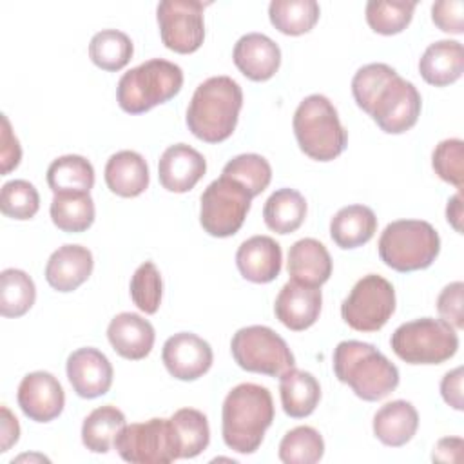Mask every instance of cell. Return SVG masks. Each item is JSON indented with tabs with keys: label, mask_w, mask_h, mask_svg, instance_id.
<instances>
[{
	"label": "cell",
	"mask_w": 464,
	"mask_h": 464,
	"mask_svg": "<svg viewBox=\"0 0 464 464\" xmlns=\"http://www.w3.org/2000/svg\"><path fill=\"white\" fill-rule=\"evenodd\" d=\"M274 401L268 388L254 382L234 386L221 410V435L225 444L241 455L254 453L274 420Z\"/></svg>",
	"instance_id": "1"
},
{
	"label": "cell",
	"mask_w": 464,
	"mask_h": 464,
	"mask_svg": "<svg viewBox=\"0 0 464 464\" xmlns=\"http://www.w3.org/2000/svg\"><path fill=\"white\" fill-rule=\"evenodd\" d=\"M243 107V91L230 76L199 83L187 109V127L201 141L219 143L232 136Z\"/></svg>",
	"instance_id": "2"
},
{
	"label": "cell",
	"mask_w": 464,
	"mask_h": 464,
	"mask_svg": "<svg viewBox=\"0 0 464 464\" xmlns=\"http://www.w3.org/2000/svg\"><path fill=\"white\" fill-rule=\"evenodd\" d=\"M334 373L362 401H381L399 386V370L373 344L341 341L334 350Z\"/></svg>",
	"instance_id": "3"
},
{
	"label": "cell",
	"mask_w": 464,
	"mask_h": 464,
	"mask_svg": "<svg viewBox=\"0 0 464 464\" xmlns=\"http://www.w3.org/2000/svg\"><path fill=\"white\" fill-rule=\"evenodd\" d=\"M292 125L299 149L312 160L332 161L348 145V132L334 103L323 94L306 96L297 105Z\"/></svg>",
	"instance_id": "4"
},
{
	"label": "cell",
	"mask_w": 464,
	"mask_h": 464,
	"mask_svg": "<svg viewBox=\"0 0 464 464\" xmlns=\"http://www.w3.org/2000/svg\"><path fill=\"white\" fill-rule=\"evenodd\" d=\"M183 85L179 65L152 58L127 71L116 87L118 105L129 114H141L174 98Z\"/></svg>",
	"instance_id": "5"
},
{
	"label": "cell",
	"mask_w": 464,
	"mask_h": 464,
	"mask_svg": "<svg viewBox=\"0 0 464 464\" xmlns=\"http://www.w3.org/2000/svg\"><path fill=\"white\" fill-rule=\"evenodd\" d=\"M382 263L397 272L428 268L440 252L437 230L422 219H397L386 225L379 237Z\"/></svg>",
	"instance_id": "6"
},
{
	"label": "cell",
	"mask_w": 464,
	"mask_h": 464,
	"mask_svg": "<svg viewBox=\"0 0 464 464\" xmlns=\"http://www.w3.org/2000/svg\"><path fill=\"white\" fill-rule=\"evenodd\" d=\"M390 344L408 364H440L457 353L459 335L442 319L420 317L395 328Z\"/></svg>",
	"instance_id": "7"
},
{
	"label": "cell",
	"mask_w": 464,
	"mask_h": 464,
	"mask_svg": "<svg viewBox=\"0 0 464 464\" xmlns=\"http://www.w3.org/2000/svg\"><path fill=\"white\" fill-rule=\"evenodd\" d=\"M230 352L239 368L254 373L279 377L295 366V357L286 341L261 324L239 328L230 341Z\"/></svg>",
	"instance_id": "8"
},
{
	"label": "cell",
	"mask_w": 464,
	"mask_h": 464,
	"mask_svg": "<svg viewBox=\"0 0 464 464\" xmlns=\"http://www.w3.org/2000/svg\"><path fill=\"white\" fill-rule=\"evenodd\" d=\"M199 223L214 237L234 236L252 203V196L237 181L219 176L203 190L199 198Z\"/></svg>",
	"instance_id": "9"
},
{
	"label": "cell",
	"mask_w": 464,
	"mask_h": 464,
	"mask_svg": "<svg viewBox=\"0 0 464 464\" xmlns=\"http://www.w3.org/2000/svg\"><path fill=\"white\" fill-rule=\"evenodd\" d=\"M395 312V290L379 274L361 277L341 304L344 323L357 332L381 330Z\"/></svg>",
	"instance_id": "10"
},
{
	"label": "cell",
	"mask_w": 464,
	"mask_h": 464,
	"mask_svg": "<svg viewBox=\"0 0 464 464\" xmlns=\"http://www.w3.org/2000/svg\"><path fill=\"white\" fill-rule=\"evenodd\" d=\"M114 448L132 464H169L179 459L169 419L125 424L114 439Z\"/></svg>",
	"instance_id": "11"
},
{
	"label": "cell",
	"mask_w": 464,
	"mask_h": 464,
	"mask_svg": "<svg viewBox=\"0 0 464 464\" xmlns=\"http://www.w3.org/2000/svg\"><path fill=\"white\" fill-rule=\"evenodd\" d=\"M420 92L417 87L395 72L373 94L364 112L388 134H402L410 130L420 116Z\"/></svg>",
	"instance_id": "12"
},
{
	"label": "cell",
	"mask_w": 464,
	"mask_h": 464,
	"mask_svg": "<svg viewBox=\"0 0 464 464\" xmlns=\"http://www.w3.org/2000/svg\"><path fill=\"white\" fill-rule=\"evenodd\" d=\"M205 4L198 0H163L156 16L161 42L167 49L188 54L201 47L205 40Z\"/></svg>",
	"instance_id": "13"
},
{
	"label": "cell",
	"mask_w": 464,
	"mask_h": 464,
	"mask_svg": "<svg viewBox=\"0 0 464 464\" xmlns=\"http://www.w3.org/2000/svg\"><path fill=\"white\" fill-rule=\"evenodd\" d=\"M161 361L174 379L196 381L210 370L214 355L205 339L192 332H179L165 341Z\"/></svg>",
	"instance_id": "14"
},
{
	"label": "cell",
	"mask_w": 464,
	"mask_h": 464,
	"mask_svg": "<svg viewBox=\"0 0 464 464\" xmlns=\"http://www.w3.org/2000/svg\"><path fill=\"white\" fill-rule=\"evenodd\" d=\"M16 401L27 419L49 422L63 411L65 393L53 373L31 372L20 381Z\"/></svg>",
	"instance_id": "15"
},
{
	"label": "cell",
	"mask_w": 464,
	"mask_h": 464,
	"mask_svg": "<svg viewBox=\"0 0 464 464\" xmlns=\"http://www.w3.org/2000/svg\"><path fill=\"white\" fill-rule=\"evenodd\" d=\"M67 379L83 399H96L105 395L112 384V364L105 353L96 348L85 346L74 350L67 357Z\"/></svg>",
	"instance_id": "16"
},
{
	"label": "cell",
	"mask_w": 464,
	"mask_h": 464,
	"mask_svg": "<svg viewBox=\"0 0 464 464\" xmlns=\"http://www.w3.org/2000/svg\"><path fill=\"white\" fill-rule=\"evenodd\" d=\"M321 306L323 294L319 286H308L290 279L276 297L274 314L288 330L303 332L319 319Z\"/></svg>",
	"instance_id": "17"
},
{
	"label": "cell",
	"mask_w": 464,
	"mask_h": 464,
	"mask_svg": "<svg viewBox=\"0 0 464 464\" xmlns=\"http://www.w3.org/2000/svg\"><path fill=\"white\" fill-rule=\"evenodd\" d=\"M207 161L201 152L187 143L167 147L158 163V178L169 192H188L205 176Z\"/></svg>",
	"instance_id": "18"
},
{
	"label": "cell",
	"mask_w": 464,
	"mask_h": 464,
	"mask_svg": "<svg viewBox=\"0 0 464 464\" xmlns=\"http://www.w3.org/2000/svg\"><path fill=\"white\" fill-rule=\"evenodd\" d=\"M236 67L254 82L270 80L281 65L279 45L263 33L243 34L232 53Z\"/></svg>",
	"instance_id": "19"
},
{
	"label": "cell",
	"mask_w": 464,
	"mask_h": 464,
	"mask_svg": "<svg viewBox=\"0 0 464 464\" xmlns=\"http://www.w3.org/2000/svg\"><path fill=\"white\" fill-rule=\"evenodd\" d=\"M281 245L270 236H252L236 252L239 274L252 283H270L281 272Z\"/></svg>",
	"instance_id": "20"
},
{
	"label": "cell",
	"mask_w": 464,
	"mask_h": 464,
	"mask_svg": "<svg viewBox=\"0 0 464 464\" xmlns=\"http://www.w3.org/2000/svg\"><path fill=\"white\" fill-rule=\"evenodd\" d=\"M92 266V254L87 246L63 245L51 254L45 265V281L58 292H72L91 277Z\"/></svg>",
	"instance_id": "21"
},
{
	"label": "cell",
	"mask_w": 464,
	"mask_h": 464,
	"mask_svg": "<svg viewBox=\"0 0 464 464\" xmlns=\"http://www.w3.org/2000/svg\"><path fill=\"white\" fill-rule=\"evenodd\" d=\"M107 337L118 355L129 361L145 359L154 346V326L140 314L121 312L107 326Z\"/></svg>",
	"instance_id": "22"
},
{
	"label": "cell",
	"mask_w": 464,
	"mask_h": 464,
	"mask_svg": "<svg viewBox=\"0 0 464 464\" xmlns=\"http://www.w3.org/2000/svg\"><path fill=\"white\" fill-rule=\"evenodd\" d=\"M286 268L292 281L308 286H321L332 276V257L321 241L304 237L290 246Z\"/></svg>",
	"instance_id": "23"
},
{
	"label": "cell",
	"mask_w": 464,
	"mask_h": 464,
	"mask_svg": "<svg viewBox=\"0 0 464 464\" xmlns=\"http://www.w3.org/2000/svg\"><path fill=\"white\" fill-rule=\"evenodd\" d=\"M464 71V49L457 40H439L430 44L419 60L422 80L435 87L457 82Z\"/></svg>",
	"instance_id": "24"
},
{
	"label": "cell",
	"mask_w": 464,
	"mask_h": 464,
	"mask_svg": "<svg viewBox=\"0 0 464 464\" xmlns=\"http://www.w3.org/2000/svg\"><path fill=\"white\" fill-rule=\"evenodd\" d=\"M103 178L112 194L136 198L149 187V167L141 154L134 150H120L107 160Z\"/></svg>",
	"instance_id": "25"
},
{
	"label": "cell",
	"mask_w": 464,
	"mask_h": 464,
	"mask_svg": "<svg viewBox=\"0 0 464 464\" xmlns=\"http://www.w3.org/2000/svg\"><path fill=\"white\" fill-rule=\"evenodd\" d=\"M419 428V413L408 401L386 402L373 415V435L392 448H401L413 439Z\"/></svg>",
	"instance_id": "26"
},
{
	"label": "cell",
	"mask_w": 464,
	"mask_h": 464,
	"mask_svg": "<svg viewBox=\"0 0 464 464\" xmlns=\"http://www.w3.org/2000/svg\"><path fill=\"white\" fill-rule=\"evenodd\" d=\"M279 395L285 413L292 419H303L317 408L321 386L310 372L290 368L279 375Z\"/></svg>",
	"instance_id": "27"
},
{
	"label": "cell",
	"mask_w": 464,
	"mask_h": 464,
	"mask_svg": "<svg viewBox=\"0 0 464 464\" xmlns=\"http://www.w3.org/2000/svg\"><path fill=\"white\" fill-rule=\"evenodd\" d=\"M377 232V218L366 205H348L335 212L330 221L334 243L344 250L366 245Z\"/></svg>",
	"instance_id": "28"
},
{
	"label": "cell",
	"mask_w": 464,
	"mask_h": 464,
	"mask_svg": "<svg viewBox=\"0 0 464 464\" xmlns=\"http://www.w3.org/2000/svg\"><path fill=\"white\" fill-rule=\"evenodd\" d=\"M179 459L203 453L210 442V428L205 413L194 408H179L169 419Z\"/></svg>",
	"instance_id": "29"
},
{
	"label": "cell",
	"mask_w": 464,
	"mask_h": 464,
	"mask_svg": "<svg viewBox=\"0 0 464 464\" xmlns=\"http://www.w3.org/2000/svg\"><path fill=\"white\" fill-rule=\"evenodd\" d=\"M306 218V199L294 188H279L270 194L263 207L266 227L277 234L295 232Z\"/></svg>",
	"instance_id": "30"
},
{
	"label": "cell",
	"mask_w": 464,
	"mask_h": 464,
	"mask_svg": "<svg viewBox=\"0 0 464 464\" xmlns=\"http://www.w3.org/2000/svg\"><path fill=\"white\" fill-rule=\"evenodd\" d=\"M51 219L62 232L78 234L94 223V201L89 192H56L51 201Z\"/></svg>",
	"instance_id": "31"
},
{
	"label": "cell",
	"mask_w": 464,
	"mask_h": 464,
	"mask_svg": "<svg viewBox=\"0 0 464 464\" xmlns=\"http://www.w3.org/2000/svg\"><path fill=\"white\" fill-rule=\"evenodd\" d=\"M125 426V415L112 404L92 410L82 424V442L92 453H107Z\"/></svg>",
	"instance_id": "32"
},
{
	"label": "cell",
	"mask_w": 464,
	"mask_h": 464,
	"mask_svg": "<svg viewBox=\"0 0 464 464\" xmlns=\"http://www.w3.org/2000/svg\"><path fill=\"white\" fill-rule=\"evenodd\" d=\"M47 185L56 192H89L94 185V169L91 161L78 154L56 158L47 167Z\"/></svg>",
	"instance_id": "33"
},
{
	"label": "cell",
	"mask_w": 464,
	"mask_h": 464,
	"mask_svg": "<svg viewBox=\"0 0 464 464\" xmlns=\"http://www.w3.org/2000/svg\"><path fill=\"white\" fill-rule=\"evenodd\" d=\"M321 14L315 0H272L268 5V18L272 25L290 36H299L317 24Z\"/></svg>",
	"instance_id": "34"
},
{
	"label": "cell",
	"mask_w": 464,
	"mask_h": 464,
	"mask_svg": "<svg viewBox=\"0 0 464 464\" xmlns=\"http://www.w3.org/2000/svg\"><path fill=\"white\" fill-rule=\"evenodd\" d=\"M132 53V40L118 29H102L89 44V56L92 63L111 72L123 69L130 62Z\"/></svg>",
	"instance_id": "35"
},
{
	"label": "cell",
	"mask_w": 464,
	"mask_h": 464,
	"mask_svg": "<svg viewBox=\"0 0 464 464\" xmlns=\"http://www.w3.org/2000/svg\"><path fill=\"white\" fill-rule=\"evenodd\" d=\"M36 299L33 279L20 268H5L0 274V314L20 317L31 310Z\"/></svg>",
	"instance_id": "36"
},
{
	"label": "cell",
	"mask_w": 464,
	"mask_h": 464,
	"mask_svg": "<svg viewBox=\"0 0 464 464\" xmlns=\"http://www.w3.org/2000/svg\"><path fill=\"white\" fill-rule=\"evenodd\" d=\"M324 455V440L312 426H297L279 442V459L285 464H315Z\"/></svg>",
	"instance_id": "37"
},
{
	"label": "cell",
	"mask_w": 464,
	"mask_h": 464,
	"mask_svg": "<svg viewBox=\"0 0 464 464\" xmlns=\"http://www.w3.org/2000/svg\"><path fill=\"white\" fill-rule=\"evenodd\" d=\"M417 2L406 0H370L364 14L368 25L379 34H397L411 22Z\"/></svg>",
	"instance_id": "38"
},
{
	"label": "cell",
	"mask_w": 464,
	"mask_h": 464,
	"mask_svg": "<svg viewBox=\"0 0 464 464\" xmlns=\"http://www.w3.org/2000/svg\"><path fill=\"white\" fill-rule=\"evenodd\" d=\"M221 176H227V178L237 181L239 185L245 187V190L252 198H256L270 185L272 167L263 156L248 152V154H239V156L232 158L223 167Z\"/></svg>",
	"instance_id": "39"
},
{
	"label": "cell",
	"mask_w": 464,
	"mask_h": 464,
	"mask_svg": "<svg viewBox=\"0 0 464 464\" xmlns=\"http://www.w3.org/2000/svg\"><path fill=\"white\" fill-rule=\"evenodd\" d=\"M161 274L152 261L141 263L130 277V299L143 314H156L161 304Z\"/></svg>",
	"instance_id": "40"
},
{
	"label": "cell",
	"mask_w": 464,
	"mask_h": 464,
	"mask_svg": "<svg viewBox=\"0 0 464 464\" xmlns=\"http://www.w3.org/2000/svg\"><path fill=\"white\" fill-rule=\"evenodd\" d=\"M0 208L11 219H31L40 208L38 190L25 179H11L2 187Z\"/></svg>",
	"instance_id": "41"
},
{
	"label": "cell",
	"mask_w": 464,
	"mask_h": 464,
	"mask_svg": "<svg viewBox=\"0 0 464 464\" xmlns=\"http://www.w3.org/2000/svg\"><path fill=\"white\" fill-rule=\"evenodd\" d=\"M431 165L435 174L446 181L455 185L459 190L464 185V143L459 138L442 140L433 154Z\"/></svg>",
	"instance_id": "42"
},
{
	"label": "cell",
	"mask_w": 464,
	"mask_h": 464,
	"mask_svg": "<svg viewBox=\"0 0 464 464\" xmlns=\"http://www.w3.org/2000/svg\"><path fill=\"white\" fill-rule=\"evenodd\" d=\"M462 292H464L462 281H455L446 285L437 297V310L440 319L451 324L455 330H460L464 326Z\"/></svg>",
	"instance_id": "43"
},
{
	"label": "cell",
	"mask_w": 464,
	"mask_h": 464,
	"mask_svg": "<svg viewBox=\"0 0 464 464\" xmlns=\"http://www.w3.org/2000/svg\"><path fill=\"white\" fill-rule=\"evenodd\" d=\"M462 13H464L462 0H440L431 5V20L444 33L460 34L464 31Z\"/></svg>",
	"instance_id": "44"
},
{
	"label": "cell",
	"mask_w": 464,
	"mask_h": 464,
	"mask_svg": "<svg viewBox=\"0 0 464 464\" xmlns=\"http://www.w3.org/2000/svg\"><path fill=\"white\" fill-rule=\"evenodd\" d=\"M22 160V147L14 132L11 130V123L5 114H2V147H0V161H2V174H9L13 169L18 167Z\"/></svg>",
	"instance_id": "45"
},
{
	"label": "cell",
	"mask_w": 464,
	"mask_h": 464,
	"mask_svg": "<svg viewBox=\"0 0 464 464\" xmlns=\"http://www.w3.org/2000/svg\"><path fill=\"white\" fill-rule=\"evenodd\" d=\"M440 395L453 410H462V368L448 372L440 381Z\"/></svg>",
	"instance_id": "46"
},
{
	"label": "cell",
	"mask_w": 464,
	"mask_h": 464,
	"mask_svg": "<svg viewBox=\"0 0 464 464\" xmlns=\"http://www.w3.org/2000/svg\"><path fill=\"white\" fill-rule=\"evenodd\" d=\"M2 419H0V453H5L13 444L18 442L20 437V424L16 417L11 413L7 406L0 408Z\"/></svg>",
	"instance_id": "47"
},
{
	"label": "cell",
	"mask_w": 464,
	"mask_h": 464,
	"mask_svg": "<svg viewBox=\"0 0 464 464\" xmlns=\"http://www.w3.org/2000/svg\"><path fill=\"white\" fill-rule=\"evenodd\" d=\"M462 446L464 442L460 437H444L435 444L431 459L435 462H459Z\"/></svg>",
	"instance_id": "48"
},
{
	"label": "cell",
	"mask_w": 464,
	"mask_h": 464,
	"mask_svg": "<svg viewBox=\"0 0 464 464\" xmlns=\"http://www.w3.org/2000/svg\"><path fill=\"white\" fill-rule=\"evenodd\" d=\"M446 219L448 223L459 232L462 234V196H460V190L451 196L448 199V205H446Z\"/></svg>",
	"instance_id": "49"
}]
</instances>
